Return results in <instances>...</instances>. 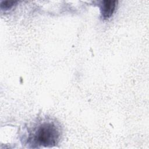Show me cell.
<instances>
[{"label":"cell","instance_id":"cell-3","mask_svg":"<svg viewBox=\"0 0 149 149\" xmlns=\"http://www.w3.org/2000/svg\"><path fill=\"white\" fill-rule=\"evenodd\" d=\"M16 3H17V2H9V1L2 2L1 5V9H5V10L10 9L15 5Z\"/></svg>","mask_w":149,"mask_h":149},{"label":"cell","instance_id":"cell-1","mask_svg":"<svg viewBox=\"0 0 149 149\" xmlns=\"http://www.w3.org/2000/svg\"><path fill=\"white\" fill-rule=\"evenodd\" d=\"M62 129L55 120L47 118L37 121L26 130L24 140L33 148L52 147L61 139Z\"/></svg>","mask_w":149,"mask_h":149},{"label":"cell","instance_id":"cell-2","mask_svg":"<svg viewBox=\"0 0 149 149\" xmlns=\"http://www.w3.org/2000/svg\"><path fill=\"white\" fill-rule=\"evenodd\" d=\"M116 1H101L98 2L101 16L104 19L111 17L115 12Z\"/></svg>","mask_w":149,"mask_h":149}]
</instances>
